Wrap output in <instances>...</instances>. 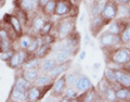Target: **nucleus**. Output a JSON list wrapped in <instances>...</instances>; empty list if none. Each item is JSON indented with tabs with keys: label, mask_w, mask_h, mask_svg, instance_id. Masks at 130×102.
Wrapping results in <instances>:
<instances>
[{
	"label": "nucleus",
	"mask_w": 130,
	"mask_h": 102,
	"mask_svg": "<svg viewBox=\"0 0 130 102\" xmlns=\"http://www.w3.org/2000/svg\"><path fill=\"white\" fill-rule=\"evenodd\" d=\"M71 67V62H67V63H61V64H58L52 70L50 73H49V75L51 76V78L55 80L58 77H60L61 75L65 74L68 70H70Z\"/></svg>",
	"instance_id": "nucleus-18"
},
{
	"label": "nucleus",
	"mask_w": 130,
	"mask_h": 102,
	"mask_svg": "<svg viewBox=\"0 0 130 102\" xmlns=\"http://www.w3.org/2000/svg\"><path fill=\"white\" fill-rule=\"evenodd\" d=\"M76 32V16H65L61 18L60 21L56 23L55 37L58 40L65 39Z\"/></svg>",
	"instance_id": "nucleus-1"
},
{
	"label": "nucleus",
	"mask_w": 130,
	"mask_h": 102,
	"mask_svg": "<svg viewBox=\"0 0 130 102\" xmlns=\"http://www.w3.org/2000/svg\"><path fill=\"white\" fill-rule=\"evenodd\" d=\"M90 42H91V36L89 35L88 32H86L83 38V43H84V46H88V45H90Z\"/></svg>",
	"instance_id": "nucleus-43"
},
{
	"label": "nucleus",
	"mask_w": 130,
	"mask_h": 102,
	"mask_svg": "<svg viewBox=\"0 0 130 102\" xmlns=\"http://www.w3.org/2000/svg\"><path fill=\"white\" fill-rule=\"evenodd\" d=\"M15 51H16V49L13 47V48L9 49V50L1 52V53H0V60L3 61V62H8V61L12 58V55L15 53Z\"/></svg>",
	"instance_id": "nucleus-40"
},
{
	"label": "nucleus",
	"mask_w": 130,
	"mask_h": 102,
	"mask_svg": "<svg viewBox=\"0 0 130 102\" xmlns=\"http://www.w3.org/2000/svg\"><path fill=\"white\" fill-rule=\"evenodd\" d=\"M103 99L105 101H108V102H116L117 101V96H116V90L114 89L112 86H109L106 91L104 92L103 95Z\"/></svg>",
	"instance_id": "nucleus-34"
},
{
	"label": "nucleus",
	"mask_w": 130,
	"mask_h": 102,
	"mask_svg": "<svg viewBox=\"0 0 130 102\" xmlns=\"http://www.w3.org/2000/svg\"><path fill=\"white\" fill-rule=\"evenodd\" d=\"M73 1H74V3H79L81 0H73Z\"/></svg>",
	"instance_id": "nucleus-49"
},
{
	"label": "nucleus",
	"mask_w": 130,
	"mask_h": 102,
	"mask_svg": "<svg viewBox=\"0 0 130 102\" xmlns=\"http://www.w3.org/2000/svg\"><path fill=\"white\" fill-rule=\"evenodd\" d=\"M117 101H130V87H121L116 91Z\"/></svg>",
	"instance_id": "nucleus-31"
},
{
	"label": "nucleus",
	"mask_w": 130,
	"mask_h": 102,
	"mask_svg": "<svg viewBox=\"0 0 130 102\" xmlns=\"http://www.w3.org/2000/svg\"><path fill=\"white\" fill-rule=\"evenodd\" d=\"M14 3L15 8H20V9L26 11L29 14L38 10L37 6L35 5L32 0H14Z\"/></svg>",
	"instance_id": "nucleus-17"
},
{
	"label": "nucleus",
	"mask_w": 130,
	"mask_h": 102,
	"mask_svg": "<svg viewBox=\"0 0 130 102\" xmlns=\"http://www.w3.org/2000/svg\"><path fill=\"white\" fill-rule=\"evenodd\" d=\"M78 96H79L78 90H77L74 86L67 85L63 92V99L61 101H74L75 99L78 98Z\"/></svg>",
	"instance_id": "nucleus-21"
},
{
	"label": "nucleus",
	"mask_w": 130,
	"mask_h": 102,
	"mask_svg": "<svg viewBox=\"0 0 130 102\" xmlns=\"http://www.w3.org/2000/svg\"><path fill=\"white\" fill-rule=\"evenodd\" d=\"M3 22L9 24V25L18 33L19 36L24 34V27H23L22 23L20 22V20L16 18V15L14 13L13 14H6L5 16H3Z\"/></svg>",
	"instance_id": "nucleus-10"
},
{
	"label": "nucleus",
	"mask_w": 130,
	"mask_h": 102,
	"mask_svg": "<svg viewBox=\"0 0 130 102\" xmlns=\"http://www.w3.org/2000/svg\"><path fill=\"white\" fill-rule=\"evenodd\" d=\"M52 53H53V58L55 59L56 62H58V64L71 62L73 56H74L73 53H71V52H68V51H64V50L54 51V52H52Z\"/></svg>",
	"instance_id": "nucleus-20"
},
{
	"label": "nucleus",
	"mask_w": 130,
	"mask_h": 102,
	"mask_svg": "<svg viewBox=\"0 0 130 102\" xmlns=\"http://www.w3.org/2000/svg\"><path fill=\"white\" fill-rule=\"evenodd\" d=\"M117 11H118V3L115 0H106L105 6L101 12V16L107 24L117 18Z\"/></svg>",
	"instance_id": "nucleus-5"
},
{
	"label": "nucleus",
	"mask_w": 130,
	"mask_h": 102,
	"mask_svg": "<svg viewBox=\"0 0 130 102\" xmlns=\"http://www.w3.org/2000/svg\"><path fill=\"white\" fill-rule=\"evenodd\" d=\"M120 39H121V43L124 46H127L130 41V22L128 21L127 23L125 24V26L123 27L120 33Z\"/></svg>",
	"instance_id": "nucleus-30"
},
{
	"label": "nucleus",
	"mask_w": 130,
	"mask_h": 102,
	"mask_svg": "<svg viewBox=\"0 0 130 102\" xmlns=\"http://www.w3.org/2000/svg\"><path fill=\"white\" fill-rule=\"evenodd\" d=\"M109 86H111V84H109L108 81H107V80L103 77V78L99 81V84H98V88H96L98 93H99V95H100L101 97H103L104 92L106 91V89H107ZM102 99H103V98H102Z\"/></svg>",
	"instance_id": "nucleus-36"
},
{
	"label": "nucleus",
	"mask_w": 130,
	"mask_h": 102,
	"mask_svg": "<svg viewBox=\"0 0 130 102\" xmlns=\"http://www.w3.org/2000/svg\"><path fill=\"white\" fill-rule=\"evenodd\" d=\"M106 26V22L101 15L95 16V18H90V24H89V28H90L91 35L98 37V35L101 33V31Z\"/></svg>",
	"instance_id": "nucleus-9"
},
{
	"label": "nucleus",
	"mask_w": 130,
	"mask_h": 102,
	"mask_svg": "<svg viewBox=\"0 0 130 102\" xmlns=\"http://www.w3.org/2000/svg\"><path fill=\"white\" fill-rule=\"evenodd\" d=\"M5 1H6V0H0V5H2V3L5 2Z\"/></svg>",
	"instance_id": "nucleus-51"
},
{
	"label": "nucleus",
	"mask_w": 130,
	"mask_h": 102,
	"mask_svg": "<svg viewBox=\"0 0 130 102\" xmlns=\"http://www.w3.org/2000/svg\"><path fill=\"white\" fill-rule=\"evenodd\" d=\"M0 53H1V40H0Z\"/></svg>",
	"instance_id": "nucleus-52"
},
{
	"label": "nucleus",
	"mask_w": 130,
	"mask_h": 102,
	"mask_svg": "<svg viewBox=\"0 0 130 102\" xmlns=\"http://www.w3.org/2000/svg\"><path fill=\"white\" fill-rule=\"evenodd\" d=\"M94 1H96V2H100V1H106V0H94Z\"/></svg>",
	"instance_id": "nucleus-50"
},
{
	"label": "nucleus",
	"mask_w": 130,
	"mask_h": 102,
	"mask_svg": "<svg viewBox=\"0 0 130 102\" xmlns=\"http://www.w3.org/2000/svg\"><path fill=\"white\" fill-rule=\"evenodd\" d=\"M103 77H104V78L106 79V80H107L111 85H112V84L117 83V80H116V76H115V71H113V70H111V68H108V67L105 68Z\"/></svg>",
	"instance_id": "nucleus-38"
},
{
	"label": "nucleus",
	"mask_w": 130,
	"mask_h": 102,
	"mask_svg": "<svg viewBox=\"0 0 130 102\" xmlns=\"http://www.w3.org/2000/svg\"><path fill=\"white\" fill-rule=\"evenodd\" d=\"M8 65H9V67L13 68V70H19V68H21V63H20V59H19V54L18 52L15 51V53L12 55V58L8 61Z\"/></svg>",
	"instance_id": "nucleus-35"
},
{
	"label": "nucleus",
	"mask_w": 130,
	"mask_h": 102,
	"mask_svg": "<svg viewBox=\"0 0 130 102\" xmlns=\"http://www.w3.org/2000/svg\"><path fill=\"white\" fill-rule=\"evenodd\" d=\"M34 38V35H31L30 33H25V34H22L19 37V39L16 40L19 45L20 49H27V47L29 46V43L31 41V39Z\"/></svg>",
	"instance_id": "nucleus-27"
},
{
	"label": "nucleus",
	"mask_w": 130,
	"mask_h": 102,
	"mask_svg": "<svg viewBox=\"0 0 130 102\" xmlns=\"http://www.w3.org/2000/svg\"><path fill=\"white\" fill-rule=\"evenodd\" d=\"M21 74L25 77V79L28 80L30 84H32L36 80V78L38 77L40 74V70L39 68H30V70H22Z\"/></svg>",
	"instance_id": "nucleus-28"
},
{
	"label": "nucleus",
	"mask_w": 130,
	"mask_h": 102,
	"mask_svg": "<svg viewBox=\"0 0 130 102\" xmlns=\"http://www.w3.org/2000/svg\"><path fill=\"white\" fill-rule=\"evenodd\" d=\"M115 1L118 5H121V3H130V0H115Z\"/></svg>",
	"instance_id": "nucleus-47"
},
{
	"label": "nucleus",
	"mask_w": 130,
	"mask_h": 102,
	"mask_svg": "<svg viewBox=\"0 0 130 102\" xmlns=\"http://www.w3.org/2000/svg\"><path fill=\"white\" fill-rule=\"evenodd\" d=\"M119 20H129L130 19V3H121L118 5L117 18Z\"/></svg>",
	"instance_id": "nucleus-25"
},
{
	"label": "nucleus",
	"mask_w": 130,
	"mask_h": 102,
	"mask_svg": "<svg viewBox=\"0 0 130 102\" xmlns=\"http://www.w3.org/2000/svg\"><path fill=\"white\" fill-rule=\"evenodd\" d=\"M127 46H128V47H129V48H130V41H129V43H128V45H127Z\"/></svg>",
	"instance_id": "nucleus-53"
},
{
	"label": "nucleus",
	"mask_w": 130,
	"mask_h": 102,
	"mask_svg": "<svg viewBox=\"0 0 130 102\" xmlns=\"http://www.w3.org/2000/svg\"><path fill=\"white\" fill-rule=\"evenodd\" d=\"M40 63H41V59L35 56L34 54H31L29 58H28L25 63H24L21 68L22 70H30V68H39L40 66Z\"/></svg>",
	"instance_id": "nucleus-22"
},
{
	"label": "nucleus",
	"mask_w": 130,
	"mask_h": 102,
	"mask_svg": "<svg viewBox=\"0 0 130 102\" xmlns=\"http://www.w3.org/2000/svg\"><path fill=\"white\" fill-rule=\"evenodd\" d=\"M104 6H105V1L96 2L93 0V2L90 6V9H89V15H90V18H95V16L101 15V12H102Z\"/></svg>",
	"instance_id": "nucleus-24"
},
{
	"label": "nucleus",
	"mask_w": 130,
	"mask_h": 102,
	"mask_svg": "<svg viewBox=\"0 0 130 102\" xmlns=\"http://www.w3.org/2000/svg\"><path fill=\"white\" fill-rule=\"evenodd\" d=\"M66 86H67L66 77H65V74H63V75H61L60 77H58V78L53 81V84H52V88H51L52 96H54L55 98L62 97Z\"/></svg>",
	"instance_id": "nucleus-8"
},
{
	"label": "nucleus",
	"mask_w": 130,
	"mask_h": 102,
	"mask_svg": "<svg viewBox=\"0 0 130 102\" xmlns=\"http://www.w3.org/2000/svg\"><path fill=\"white\" fill-rule=\"evenodd\" d=\"M106 67L108 68H111V70L113 71H117V70H120V68H123L124 66L121 64H118V63H116V62H113V61H107V64H106Z\"/></svg>",
	"instance_id": "nucleus-42"
},
{
	"label": "nucleus",
	"mask_w": 130,
	"mask_h": 102,
	"mask_svg": "<svg viewBox=\"0 0 130 102\" xmlns=\"http://www.w3.org/2000/svg\"><path fill=\"white\" fill-rule=\"evenodd\" d=\"M49 1H50V0H39V2H38V9L41 10Z\"/></svg>",
	"instance_id": "nucleus-44"
},
{
	"label": "nucleus",
	"mask_w": 130,
	"mask_h": 102,
	"mask_svg": "<svg viewBox=\"0 0 130 102\" xmlns=\"http://www.w3.org/2000/svg\"><path fill=\"white\" fill-rule=\"evenodd\" d=\"M98 41H99L100 48L102 49L103 51H107V50H111V49H114L116 47L123 46L119 35H114L106 31L101 32L100 34L98 35Z\"/></svg>",
	"instance_id": "nucleus-3"
},
{
	"label": "nucleus",
	"mask_w": 130,
	"mask_h": 102,
	"mask_svg": "<svg viewBox=\"0 0 130 102\" xmlns=\"http://www.w3.org/2000/svg\"><path fill=\"white\" fill-rule=\"evenodd\" d=\"M51 88H52V85L47 87H38V86H35V85H31L29 89L27 90V101L29 102L40 101L47 93L48 89H51Z\"/></svg>",
	"instance_id": "nucleus-6"
},
{
	"label": "nucleus",
	"mask_w": 130,
	"mask_h": 102,
	"mask_svg": "<svg viewBox=\"0 0 130 102\" xmlns=\"http://www.w3.org/2000/svg\"><path fill=\"white\" fill-rule=\"evenodd\" d=\"M8 101H13V102H25L27 101V91L21 90L18 87L12 86V89L8 97Z\"/></svg>",
	"instance_id": "nucleus-13"
},
{
	"label": "nucleus",
	"mask_w": 130,
	"mask_h": 102,
	"mask_svg": "<svg viewBox=\"0 0 130 102\" xmlns=\"http://www.w3.org/2000/svg\"><path fill=\"white\" fill-rule=\"evenodd\" d=\"M32 1H34V3L36 6H37V8H38V2H39V0H32Z\"/></svg>",
	"instance_id": "nucleus-48"
},
{
	"label": "nucleus",
	"mask_w": 130,
	"mask_h": 102,
	"mask_svg": "<svg viewBox=\"0 0 130 102\" xmlns=\"http://www.w3.org/2000/svg\"><path fill=\"white\" fill-rule=\"evenodd\" d=\"M14 14L16 15V18L20 20V22L22 23L23 27L29 25V23H30V21H29V13H27L26 11L20 9V8H15Z\"/></svg>",
	"instance_id": "nucleus-26"
},
{
	"label": "nucleus",
	"mask_w": 130,
	"mask_h": 102,
	"mask_svg": "<svg viewBox=\"0 0 130 102\" xmlns=\"http://www.w3.org/2000/svg\"><path fill=\"white\" fill-rule=\"evenodd\" d=\"M56 65H58V62H56L55 59L53 58V55L52 56L48 55L46 58L41 59V63H40V66H39L40 73H48L49 74Z\"/></svg>",
	"instance_id": "nucleus-16"
},
{
	"label": "nucleus",
	"mask_w": 130,
	"mask_h": 102,
	"mask_svg": "<svg viewBox=\"0 0 130 102\" xmlns=\"http://www.w3.org/2000/svg\"><path fill=\"white\" fill-rule=\"evenodd\" d=\"M86 55H87V52H86V50H83L79 53V60L80 61H83V60H85L86 59Z\"/></svg>",
	"instance_id": "nucleus-45"
},
{
	"label": "nucleus",
	"mask_w": 130,
	"mask_h": 102,
	"mask_svg": "<svg viewBox=\"0 0 130 102\" xmlns=\"http://www.w3.org/2000/svg\"><path fill=\"white\" fill-rule=\"evenodd\" d=\"M129 22H130V19H129Z\"/></svg>",
	"instance_id": "nucleus-54"
},
{
	"label": "nucleus",
	"mask_w": 130,
	"mask_h": 102,
	"mask_svg": "<svg viewBox=\"0 0 130 102\" xmlns=\"http://www.w3.org/2000/svg\"><path fill=\"white\" fill-rule=\"evenodd\" d=\"M78 98L80 101H84V102H94V101L102 100V97L98 93L96 89L94 87H91L90 89H88L87 91L80 93ZM78 98H77V99H78Z\"/></svg>",
	"instance_id": "nucleus-14"
},
{
	"label": "nucleus",
	"mask_w": 130,
	"mask_h": 102,
	"mask_svg": "<svg viewBox=\"0 0 130 102\" xmlns=\"http://www.w3.org/2000/svg\"><path fill=\"white\" fill-rule=\"evenodd\" d=\"M91 87H93V84H92L91 79L89 78L87 75L80 74L78 79H77V81H76V84H75V88L78 90L79 95L85 92V91H87L88 89H90Z\"/></svg>",
	"instance_id": "nucleus-12"
},
{
	"label": "nucleus",
	"mask_w": 130,
	"mask_h": 102,
	"mask_svg": "<svg viewBox=\"0 0 130 102\" xmlns=\"http://www.w3.org/2000/svg\"><path fill=\"white\" fill-rule=\"evenodd\" d=\"M109 61L121 64L124 66L130 61V48L128 46H119L111 50L104 51Z\"/></svg>",
	"instance_id": "nucleus-2"
},
{
	"label": "nucleus",
	"mask_w": 130,
	"mask_h": 102,
	"mask_svg": "<svg viewBox=\"0 0 130 102\" xmlns=\"http://www.w3.org/2000/svg\"><path fill=\"white\" fill-rule=\"evenodd\" d=\"M81 74L80 72L78 71H73V72H70V73H65V77H66V84L70 85V86H74L75 87V84L77 79H78L79 75Z\"/></svg>",
	"instance_id": "nucleus-33"
},
{
	"label": "nucleus",
	"mask_w": 130,
	"mask_h": 102,
	"mask_svg": "<svg viewBox=\"0 0 130 102\" xmlns=\"http://www.w3.org/2000/svg\"><path fill=\"white\" fill-rule=\"evenodd\" d=\"M115 76L117 83H119L123 87H130V70L127 68H120L115 71Z\"/></svg>",
	"instance_id": "nucleus-15"
},
{
	"label": "nucleus",
	"mask_w": 130,
	"mask_h": 102,
	"mask_svg": "<svg viewBox=\"0 0 130 102\" xmlns=\"http://www.w3.org/2000/svg\"><path fill=\"white\" fill-rule=\"evenodd\" d=\"M48 21V16H46L43 13L40 14V13H36L34 16L31 18V21L29 23V26L30 27V34L31 35H38L41 28L43 27L44 23Z\"/></svg>",
	"instance_id": "nucleus-7"
},
{
	"label": "nucleus",
	"mask_w": 130,
	"mask_h": 102,
	"mask_svg": "<svg viewBox=\"0 0 130 102\" xmlns=\"http://www.w3.org/2000/svg\"><path fill=\"white\" fill-rule=\"evenodd\" d=\"M42 38H43V43L49 45V46H53V45L55 43V41L58 40L55 37V35H53L52 33L51 34L46 35V36H42Z\"/></svg>",
	"instance_id": "nucleus-41"
},
{
	"label": "nucleus",
	"mask_w": 130,
	"mask_h": 102,
	"mask_svg": "<svg viewBox=\"0 0 130 102\" xmlns=\"http://www.w3.org/2000/svg\"><path fill=\"white\" fill-rule=\"evenodd\" d=\"M16 52H18V54H19V59H20V63H21V65H23L24 63H25V61L31 55L26 49H20L19 48L18 50H16Z\"/></svg>",
	"instance_id": "nucleus-39"
},
{
	"label": "nucleus",
	"mask_w": 130,
	"mask_h": 102,
	"mask_svg": "<svg viewBox=\"0 0 130 102\" xmlns=\"http://www.w3.org/2000/svg\"><path fill=\"white\" fill-rule=\"evenodd\" d=\"M51 52H52V46H49V45L43 43L41 47H39L37 49V51L34 53V55L37 56V58H39V59H43V58H46V56H48Z\"/></svg>",
	"instance_id": "nucleus-29"
},
{
	"label": "nucleus",
	"mask_w": 130,
	"mask_h": 102,
	"mask_svg": "<svg viewBox=\"0 0 130 102\" xmlns=\"http://www.w3.org/2000/svg\"><path fill=\"white\" fill-rule=\"evenodd\" d=\"M31 85H32V84H30L28 80H26V79H25V77H24V76L21 74V73L15 76V80H14L13 86L18 87L19 89H21V90H25V91H27L28 89H29V87L31 86Z\"/></svg>",
	"instance_id": "nucleus-23"
},
{
	"label": "nucleus",
	"mask_w": 130,
	"mask_h": 102,
	"mask_svg": "<svg viewBox=\"0 0 130 102\" xmlns=\"http://www.w3.org/2000/svg\"><path fill=\"white\" fill-rule=\"evenodd\" d=\"M53 79L51 78V76L48 73H40L38 77L36 78V80L32 83V85L38 87H47V86H51L53 84Z\"/></svg>",
	"instance_id": "nucleus-19"
},
{
	"label": "nucleus",
	"mask_w": 130,
	"mask_h": 102,
	"mask_svg": "<svg viewBox=\"0 0 130 102\" xmlns=\"http://www.w3.org/2000/svg\"><path fill=\"white\" fill-rule=\"evenodd\" d=\"M53 25H54V22L48 19V21H47L46 23H44L43 27L41 28V31H40L39 35H41V36H46V35H48V34H51L52 31H53Z\"/></svg>",
	"instance_id": "nucleus-37"
},
{
	"label": "nucleus",
	"mask_w": 130,
	"mask_h": 102,
	"mask_svg": "<svg viewBox=\"0 0 130 102\" xmlns=\"http://www.w3.org/2000/svg\"><path fill=\"white\" fill-rule=\"evenodd\" d=\"M128 21L129 20L115 19V20H113V21H111L109 23L106 24V26H105V31L111 33V34H114V35H120L121 30H123L125 24L127 23Z\"/></svg>",
	"instance_id": "nucleus-11"
},
{
	"label": "nucleus",
	"mask_w": 130,
	"mask_h": 102,
	"mask_svg": "<svg viewBox=\"0 0 130 102\" xmlns=\"http://www.w3.org/2000/svg\"><path fill=\"white\" fill-rule=\"evenodd\" d=\"M100 67H101V64H100L99 62H96V63L93 64V70H94V71L100 70Z\"/></svg>",
	"instance_id": "nucleus-46"
},
{
	"label": "nucleus",
	"mask_w": 130,
	"mask_h": 102,
	"mask_svg": "<svg viewBox=\"0 0 130 102\" xmlns=\"http://www.w3.org/2000/svg\"><path fill=\"white\" fill-rule=\"evenodd\" d=\"M75 8L74 1L73 0H56V6L54 15L58 18H65V16H76V14H73V10Z\"/></svg>",
	"instance_id": "nucleus-4"
},
{
	"label": "nucleus",
	"mask_w": 130,
	"mask_h": 102,
	"mask_svg": "<svg viewBox=\"0 0 130 102\" xmlns=\"http://www.w3.org/2000/svg\"><path fill=\"white\" fill-rule=\"evenodd\" d=\"M55 6H56V0H50L46 6H44L41 11L42 13L46 16H53L54 15V11H55Z\"/></svg>",
	"instance_id": "nucleus-32"
}]
</instances>
